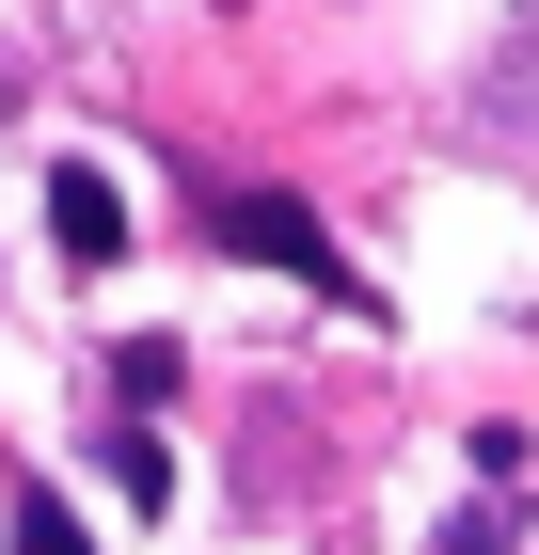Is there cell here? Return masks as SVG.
Returning a JSON list of instances; mask_svg holds the SVG:
<instances>
[{"label": "cell", "instance_id": "1", "mask_svg": "<svg viewBox=\"0 0 539 555\" xmlns=\"http://www.w3.org/2000/svg\"><path fill=\"white\" fill-rule=\"evenodd\" d=\"M207 238H222V255H254V270H286V286H318V301H349V255H333L286 191H207Z\"/></svg>", "mask_w": 539, "mask_h": 555}, {"label": "cell", "instance_id": "3", "mask_svg": "<svg viewBox=\"0 0 539 555\" xmlns=\"http://www.w3.org/2000/svg\"><path fill=\"white\" fill-rule=\"evenodd\" d=\"M0 555H95V540H80V508H64V492H16V524H0Z\"/></svg>", "mask_w": 539, "mask_h": 555}, {"label": "cell", "instance_id": "4", "mask_svg": "<svg viewBox=\"0 0 539 555\" xmlns=\"http://www.w3.org/2000/svg\"><path fill=\"white\" fill-rule=\"evenodd\" d=\"M445 555H508V524H492V508H476V524H460V540H445Z\"/></svg>", "mask_w": 539, "mask_h": 555}, {"label": "cell", "instance_id": "2", "mask_svg": "<svg viewBox=\"0 0 539 555\" xmlns=\"http://www.w3.org/2000/svg\"><path fill=\"white\" fill-rule=\"evenodd\" d=\"M48 238H64L80 270H112V255H127V191H112L95 159H64V175H48Z\"/></svg>", "mask_w": 539, "mask_h": 555}]
</instances>
